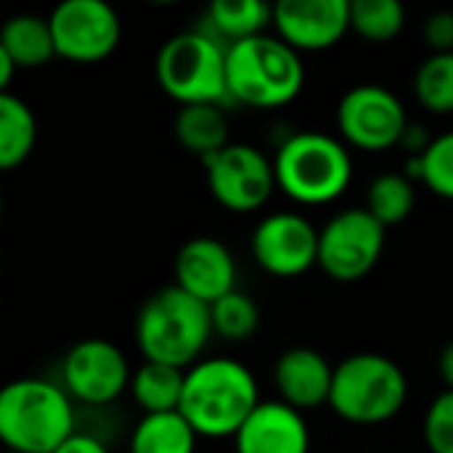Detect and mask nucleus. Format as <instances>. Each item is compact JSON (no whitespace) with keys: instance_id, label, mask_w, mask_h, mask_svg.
<instances>
[{"instance_id":"nucleus-26","label":"nucleus","mask_w":453,"mask_h":453,"mask_svg":"<svg viewBox=\"0 0 453 453\" xmlns=\"http://www.w3.org/2000/svg\"><path fill=\"white\" fill-rule=\"evenodd\" d=\"M406 24V8L398 0H353L350 29L372 42H390Z\"/></svg>"},{"instance_id":"nucleus-22","label":"nucleus","mask_w":453,"mask_h":453,"mask_svg":"<svg viewBox=\"0 0 453 453\" xmlns=\"http://www.w3.org/2000/svg\"><path fill=\"white\" fill-rule=\"evenodd\" d=\"M37 119L29 104L13 93H0V167L13 170L32 154Z\"/></svg>"},{"instance_id":"nucleus-15","label":"nucleus","mask_w":453,"mask_h":453,"mask_svg":"<svg viewBox=\"0 0 453 453\" xmlns=\"http://www.w3.org/2000/svg\"><path fill=\"white\" fill-rule=\"evenodd\" d=\"M175 284L212 305L236 289L234 255L212 236H194L175 255Z\"/></svg>"},{"instance_id":"nucleus-20","label":"nucleus","mask_w":453,"mask_h":453,"mask_svg":"<svg viewBox=\"0 0 453 453\" xmlns=\"http://www.w3.org/2000/svg\"><path fill=\"white\" fill-rule=\"evenodd\" d=\"M183 388H186L183 369H175L167 364H154V361H143L130 380L133 401L138 403V409L143 414L180 411Z\"/></svg>"},{"instance_id":"nucleus-19","label":"nucleus","mask_w":453,"mask_h":453,"mask_svg":"<svg viewBox=\"0 0 453 453\" xmlns=\"http://www.w3.org/2000/svg\"><path fill=\"white\" fill-rule=\"evenodd\" d=\"M175 138L188 151L196 154L202 162L231 146L228 138V119L220 104H191L180 106L175 114Z\"/></svg>"},{"instance_id":"nucleus-2","label":"nucleus","mask_w":453,"mask_h":453,"mask_svg":"<svg viewBox=\"0 0 453 453\" xmlns=\"http://www.w3.org/2000/svg\"><path fill=\"white\" fill-rule=\"evenodd\" d=\"M212 334L210 305L178 284L149 295L135 319V342L141 356L183 372L199 364V356Z\"/></svg>"},{"instance_id":"nucleus-33","label":"nucleus","mask_w":453,"mask_h":453,"mask_svg":"<svg viewBox=\"0 0 453 453\" xmlns=\"http://www.w3.org/2000/svg\"><path fill=\"white\" fill-rule=\"evenodd\" d=\"M5 453H13V451H5Z\"/></svg>"},{"instance_id":"nucleus-11","label":"nucleus","mask_w":453,"mask_h":453,"mask_svg":"<svg viewBox=\"0 0 453 453\" xmlns=\"http://www.w3.org/2000/svg\"><path fill=\"white\" fill-rule=\"evenodd\" d=\"M48 19L56 53L69 61H101L114 53L122 37L119 16L106 0H64Z\"/></svg>"},{"instance_id":"nucleus-12","label":"nucleus","mask_w":453,"mask_h":453,"mask_svg":"<svg viewBox=\"0 0 453 453\" xmlns=\"http://www.w3.org/2000/svg\"><path fill=\"white\" fill-rule=\"evenodd\" d=\"M61 374L69 398L90 406L117 401L133 380L125 353L114 342L101 337H88L72 345L64 358Z\"/></svg>"},{"instance_id":"nucleus-24","label":"nucleus","mask_w":453,"mask_h":453,"mask_svg":"<svg viewBox=\"0 0 453 453\" xmlns=\"http://www.w3.org/2000/svg\"><path fill=\"white\" fill-rule=\"evenodd\" d=\"M210 21L220 37L239 42L265 35L263 29L273 24V5L263 0H215L210 5Z\"/></svg>"},{"instance_id":"nucleus-9","label":"nucleus","mask_w":453,"mask_h":453,"mask_svg":"<svg viewBox=\"0 0 453 453\" xmlns=\"http://www.w3.org/2000/svg\"><path fill=\"white\" fill-rule=\"evenodd\" d=\"M337 127L342 141L361 151H388L403 143L409 114L393 90L385 85L364 82L340 98Z\"/></svg>"},{"instance_id":"nucleus-14","label":"nucleus","mask_w":453,"mask_h":453,"mask_svg":"<svg viewBox=\"0 0 453 453\" xmlns=\"http://www.w3.org/2000/svg\"><path fill=\"white\" fill-rule=\"evenodd\" d=\"M276 37L297 53L334 48L350 32L348 0H279L273 5Z\"/></svg>"},{"instance_id":"nucleus-21","label":"nucleus","mask_w":453,"mask_h":453,"mask_svg":"<svg viewBox=\"0 0 453 453\" xmlns=\"http://www.w3.org/2000/svg\"><path fill=\"white\" fill-rule=\"evenodd\" d=\"M196 430L180 411L143 414L133 430L130 453H196Z\"/></svg>"},{"instance_id":"nucleus-6","label":"nucleus","mask_w":453,"mask_h":453,"mask_svg":"<svg viewBox=\"0 0 453 453\" xmlns=\"http://www.w3.org/2000/svg\"><path fill=\"white\" fill-rule=\"evenodd\" d=\"M406 401V372L382 353H353L334 366L329 409L350 425L390 422Z\"/></svg>"},{"instance_id":"nucleus-3","label":"nucleus","mask_w":453,"mask_h":453,"mask_svg":"<svg viewBox=\"0 0 453 453\" xmlns=\"http://www.w3.org/2000/svg\"><path fill=\"white\" fill-rule=\"evenodd\" d=\"M74 435V409L64 388L21 377L0 393V441L13 453H53Z\"/></svg>"},{"instance_id":"nucleus-18","label":"nucleus","mask_w":453,"mask_h":453,"mask_svg":"<svg viewBox=\"0 0 453 453\" xmlns=\"http://www.w3.org/2000/svg\"><path fill=\"white\" fill-rule=\"evenodd\" d=\"M0 50L19 69L45 66L56 53V40L48 16L37 13H16L0 29Z\"/></svg>"},{"instance_id":"nucleus-25","label":"nucleus","mask_w":453,"mask_h":453,"mask_svg":"<svg viewBox=\"0 0 453 453\" xmlns=\"http://www.w3.org/2000/svg\"><path fill=\"white\" fill-rule=\"evenodd\" d=\"M414 96L433 114H453V53H430L417 66Z\"/></svg>"},{"instance_id":"nucleus-7","label":"nucleus","mask_w":453,"mask_h":453,"mask_svg":"<svg viewBox=\"0 0 453 453\" xmlns=\"http://www.w3.org/2000/svg\"><path fill=\"white\" fill-rule=\"evenodd\" d=\"M154 72L159 88L180 106L228 98V45L215 35L188 29L167 37Z\"/></svg>"},{"instance_id":"nucleus-27","label":"nucleus","mask_w":453,"mask_h":453,"mask_svg":"<svg viewBox=\"0 0 453 453\" xmlns=\"http://www.w3.org/2000/svg\"><path fill=\"white\" fill-rule=\"evenodd\" d=\"M210 313H212V332L228 342H244L260 326L257 303L239 289H234L226 297H220L218 303H212Z\"/></svg>"},{"instance_id":"nucleus-13","label":"nucleus","mask_w":453,"mask_h":453,"mask_svg":"<svg viewBox=\"0 0 453 453\" xmlns=\"http://www.w3.org/2000/svg\"><path fill=\"white\" fill-rule=\"evenodd\" d=\"M319 228L297 212L265 215L252 231L257 265L276 279H295L319 265Z\"/></svg>"},{"instance_id":"nucleus-31","label":"nucleus","mask_w":453,"mask_h":453,"mask_svg":"<svg viewBox=\"0 0 453 453\" xmlns=\"http://www.w3.org/2000/svg\"><path fill=\"white\" fill-rule=\"evenodd\" d=\"M53 453H109L106 451V446L101 443V441H96V438H90V435H72L61 449H56Z\"/></svg>"},{"instance_id":"nucleus-30","label":"nucleus","mask_w":453,"mask_h":453,"mask_svg":"<svg viewBox=\"0 0 453 453\" xmlns=\"http://www.w3.org/2000/svg\"><path fill=\"white\" fill-rule=\"evenodd\" d=\"M422 37L433 53H453V11H435L422 27Z\"/></svg>"},{"instance_id":"nucleus-1","label":"nucleus","mask_w":453,"mask_h":453,"mask_svg":"<svg viewBox=\"0 0 453 453\" xmlns=\"http://www.w3.org/2000/svg\"><path fill=\"white\" fill-rule=\"evenodd\" d=\"M260 403L257 380L234 358H204L186 372L180 414L199 438H234Z\"/></svg>"},{"instance_id":"nucleus-8","label":"nucleus","mask_w":453,"mask_h":453,"mask_svg":"<svg viewBox=\"0 0 453 453\" xmlns=\"http://www.w3.org/2000/svg\"><path fill=\"white\" fill-rule=\"evenodd\" d=\"M385 236L388 228L366 207H348L319 234V268L340 284L361 281L377 268Z\"/></svg>"},{"instance_id":"nucleus-10","label":"nucleus","mask_w":453,"mask_h":453,"mask_svg":"<svg viewBox=\"0 0 453 453\" xmlns=\"http://www.w3.org/2000/svg\"><path fill=\"white\" fill-rule=\"evenodd\" d=\"M212 199L231 212H255L279 188L273 162L250 143H231L204 159Z\"/></svg>"},{"instance_id":"nucleus-16","label":"nucleus","mask_w":453,"mask_h":453,"mask_svg":"<svg viewBox=\"0 0 453 453\" xmlns=\"http://www.w3.org/2000/svg\"><path fill=\"white\" fill-rule=\"evenodd\" d=\"M273 382L279 401L305 414L311 409L329 406L334 366L313 348H289L273 366Z\"/></svg>"},{"instance_id":"nucleus-4","label":"nucleus","mask_w":453,"mask_h":453,"mask_svg":"<svg viewBox=\"0 0 453 453\" xmlns=\"http://www.w3.org/2000/svg\"><path fill=\"white\" fill-rule=\"evenodd\" d=\"M305 85V64L281 37L257 35L228 42V98L276 109L300 96Z\"/></svg>"},{"instance_id":"nucleus-29","label":"nucleus","mask_w":453,"mask_h":453,"mask_svg":"<svg viewBox=\"0 0 453 453\" xmlns=\"http://www.w3.org/2000/svg\"><path fill=\"white\" fill-rule=\"evenodd\" d=\"M422 433L430 453H453V390H443L430 403Z\"/></svg>"},{"instance_id":"nucleus-5","label":"nucleus","mask_w":453,"mask_h":453,"mask_svg":"<svg viewBox=\"0 0 453 453\" xmlns=\"http://www.w3.org/2000/svg\"><path fill=\"white\" fill-rule=\"evenodd\" d=\"M279 188L300 204H329L340 199L353 178V159L345 141L303 130L289 135L273 159Z\"/></svg>"},{"instance_id":"nucleus-17","label":"nucleus","mask_w":453,"mask_h":453,"mask_svg":"<svg viewBox=\"0 0 453 453\" xmlns=\"http://www.w3.org/2000/svg\"><path fill=\"white\" fill-rule=\"evenodd\" d=\"M236 453H308L311 433L305 417L281 403L263 401L234 435Z\"/></svg>"},{"instance_id":"nucleus-23","label":"nucleus","mask_w":453,"mask_h":453,"mask_svg":"<svg viewBox=\"0 0 453 453\" xmlns=\"http://www.w3.org/2000/svg\"><path fill=\"white\" fill-rule=\"evenodd\" d=\"M417 204L414 180L406 173H382L366 188V210L385 226L403 223Z\"/></svg>"},{"instance_id":"nucleus-28","label":"nucleus","mask_w":453,"mask_h":453,"mask_svg":"<svg viewBox=\"0 0 453 453\" xmlns=\"http://www.w3.org/2000/svg\"><path fill=\"white\" fill-rule=\"evenodd\" d=\"M419 180L435 196L453 202V130L433 138L419 154Z\"/></svg>"},{"instance_id":"nucleus-32","label":"nucleus","mask_w":453,"mask_h":453,"mask_svg":"<svg viewBox=\"0 0 453 453\" xmlns=\"http://www.w3.org/2000/svg\"><path fill=\"white\" fill-rule=\"evenodd\" d=\"M438 374H441L446 390H453V340L438 356Z\"/></svg>"}]
</instances>
